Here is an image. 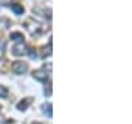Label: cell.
I'll return each instance as SVG.
<instances>
[{
	"label": "cell",
	"instance_id": "6da1fadb",
	"mask_svg": "<svg viewBox=\"0 0 132 124\" xmlns=\"http://www.w3.org/2000/svg\"><path fill=\"white\" fill-rule=\"evenodd\" d=\"M12 53H13L15 56H22V55L28 53V47H27V44L24 42H19L18 44H15L13 47H12Z\"/></svg>",
	"mask_w": 132,
	"mask_h": 124
},
{
	"label": "cell",
	"instance_id": "3957f363",
	"mask_svg": "<svg viewBox=\"0 0 132 124\" xmlns=\"http://www.w3.org/2000/svg\"><path fill=\"white\" fill-rule=\"evenodd\" d=\"M32 75H34V78L38 80V81H43V83H44V81H47V74L43 71V70H37V71H34Z\"/></svg>",
	"mask_w": 132,
	"mask_h": 124
},
{
	"label": "cell",
	"instance_id": "277c9868",
	"mask_svg": "<svg viewBox=\"0 0 132 124\" xmlns=\"http://www.w3.org/2000/svg\"><path fill=\"white\" fill-rule=\"evenodd\" d=\"M32 102V99L31 98H27V99H24V100H21V102H18V105H16V108H18L19 111H25L27 108L29 106V104Z\"/></svg>",
	"mask_w": 132,
	"mask_h": 124
},
{
	"label": "cell",
	"instance_id": "52a82bcc",
	"mask_svg": "<svg viewBox=\"0 0 132 124\" xmlns=\"http://www.w3.org/2000/svg\"><path fill=\"white\" fill-rule=\"evenodd\" d=\"M12 10H13L16 15H22L24 13V8L19 6V5H12Z\"/></svg>",
	"mask_w": 132,
	"mask_h": 124
},
{
	"label": "cell",
	"instance_id": "7a4b0ae2",
	"mask_svg": "<svg viewBox=\"0 0 132 124\" xmlns=\"http://www.w3.org/2000/svg\"><path fill=\"white\" fill-rule=\"evenodd\" d=\"M27 70H28V65L25 64V62H15L13 65H12V71L15 72V74H25L27 72Z\"/></svg>",
	"mask_w": 132,
	"mask_h": 124
},
{
	"label": "cell",
	"instance_id": "ba28073f",
	"mask_svg": "<svg viewBox=\"0 0 132 124\" xmlns=\"http://www.w3.org/2000/svg\"><path fill=\"white\" fill-rule=\"evenodd\" d=\"M7 96V89L5 86H0V98H6Z\"/></svg>",
	"mask_w": 132,
	"mask_h": 124
},
{
	"label": "cell",
	"instance_id": "9c48e42d",
	"mask_svg": "<svg viewBox=\"0 0 132 124\" xmlns=\"http://www.w3.org/2000/svg\"><path fill=\"white\" fill-rule=\"evenodd\" d=\"M3 49H5V42H3V40L0 38V56L3 55Z\"/></svg>",
	"mask_w": 132,
	"mask_h": 124
},
{
	"label": "cell",
	"instance_id": "5b68a950",
	"mask_svg": "<svg viewBox=\"0 0 132 124\" xmlns=\"http://www.w3.org/2000/svg\"><path fill=\"white\" fill-rule=\"evenodd\" d=\"M41 111H43V114H44V115H47L48 118H52L53 112H52V104H50V102L43 104V105H41Z\"/></svg>",
	"mask_w": 132,
	"mask_h": 124
},
{
	"label": "cell",
	"instance_id": "8992f818",
	"mask_svg": "<svg viewBox=\"0 0 132 124\" xmlns=\"http://www.w3.org/2000/svg\"><path fill=\"white\" fill-rule=\"evenodd\" d=\"M10 38H12V40H15V42H22L24 36H22L21 33H10Z\"/></svg>",
	"mask_w": 132,
	"mask_h": 124
}]
</instances>
